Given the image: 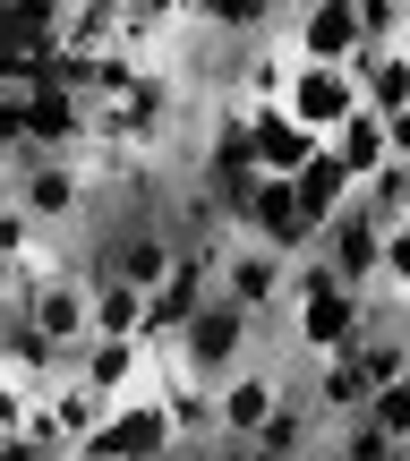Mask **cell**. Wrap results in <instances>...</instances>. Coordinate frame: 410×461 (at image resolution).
I'll return each instance as SVG.
<instances>
[{
	"label": "cell",
	"mask_w": 410,
	"mask_h": 461,
	"mask_svg": "<svg viewBox=\"0 0 410 461\" xmlns=\"http://www.w3.org/2000/svg\"><path fill=\"white\" fill-rule=\"evenodd\" d=\"M0 197L17 205L43 240H77L86 222H95V188H86L77 154H43V146H17L9 163H0Z\"/></svg>",
	"instance_id": "1"
},
{
	"label": "cell",
	"mask_w": 410,
	"mask_h": 461,
	"mask_svg": "<svg viewBox=\"0 0 410 461\" xmlns=\"http://www.w3.org/2000/svg\"><path fill=\"white\" fill-rule=\"evenodd\" d=\"M265 342H274V333H265L257 316H240L231 299H205V308L188 316V325L171 333V342H154V350H163V359L180 367V376H197L205 393H214V384H223V376H240V367L257 359Z\"/></svg>",
	"instance_id": "2"
},
{
	"label": "cell",
	"mask_w": 410,
	"mask_h": 461,
	"mask_svg": "<svg viewBox=\"0 0 410 461\" xmlns=\"http://www.w3.org/2000/svg\"><path fill=\"white\" fill-rule=\"evenodd\" d=\"M282 342L299 359H351L368 342V291L351 282H316V291H291L282 299Z\"/></svg>",
	"instance_id": "3"
},
{
	"label": "cell",
	"mask_w": 410,
	"mask_h": 461,
	"mask_svg": "<svg viewBox=\"0 0 410 461\" xmlns=\"http://www.w3.org/2000/svg\"><path fill=\"white\" fill-rule=\"evenodd\" d=\"M282 291H291V257H274L265 240H231L214 257V299H231L240 316H257L265 333H282Z\"/></svg>",
	"instance_id": "4"
},
{
	"label": "cell",
	"mask_w": 410,
	"mask_h": 461,
	"mask_svg": "<svg viewBox=\"0 0 410 461\" xmlns=\"http://www.w3.org/2000/svg\"><path fill=\"white\" fill-rule=\"evenodd\" d=\"M86 453H95V461H205V453L180 445V428H171L163 393H129V402H112Z\"/></svg>",
	"instance_id": "5"
},
{
	"label": "cell",
	"mask_w": 410,
	"mask_h": 461,
	"mask_svg": "<svg viewBox=\"0 0 410 461\" xmlns=\"http://www.w3.org/2000/svg\"><path fill=\"white\" fill-rule=\"evenodd\" d=\"M68 376L86 384L95 402H129V393H154V342H120V333H86Z\"/></svg>",
	"instance_id": "6"
},
{
	"label": "cell",
	"mask_w": 410,
	"mask_h": 461,
	"mask_svg": "<svg viewBox=\"0 0 410 461\" xmlns=\"http://www.w3.org/2000/svg\"><path fill=\"white\" fill-rule=\"evenodd\" d=\"M274 402H282V367H274V350H257L240 376L214 384V428H223V445H257Z\"/></svg>",
	"instance_id": "7"
},
{
	"label": "cell",
	"mask_w": 410,
	"mask_h": 461,
	"mask_svg": "<svg viewBox=\"0 0 410 461\" xmlns=\"http://www.w3.org/2000/svg\"><path fill=\"white\" fill-rule=\"evenodd\" d=\"M103 411H112V402H95V393H86L77 376H60V384H43V393H34V419H26V436H34V445H43V453L77 461L86 445H95Z\"/></svg>",
	"instance_id": "8"
},
{
	"label": "cell",
	"mask_w": 410,
	"mask_h": 461,
	"mask_svg": "<svg viewBox=\"0 0 410 461\" xmlns=\"http://www.w3.org/2000/svg\"><path fill=\"white\" fill-rule=\"evenodd\" d=\"M282 43H291L299 60H316V68H351L368 51V34H360V9H351V0H308V9L282 17Z\"/></svg>",
	"instance_id": "9"
},
{
	"label": "cell",
	"mask_w": 410,
	"mask_h": 461,
	"mask_svg": "<svg viewBox=\"0 0 410 461\" xmlns=\"http://www.w3.org/2000/svg\"><path fill=\"white\" fill-rule=\"evenodd\" d=\"M240 230H248V240H265L274 257H308V248H316V222L299 214L291 180H248V197H240Z\"/></svg>",
	"instance_id": "10"
},
{
	"label": "cell",
	"mask_w": 410,
	"mask_h": 461,
	"mask_svg": "<svg viewBox=\"0 0 410 461\" xmlns=\"http://www.w3.org/2000/svg\"><path fill=\"white\" fill-rule=\"evenodd\" d=\"M282 112H291L308 137H333L351 112H360V86H351V68H316V60H299V68H291V95H282Z\"/></svg>",
	"instance_id": "11"
},
{
	"label": "cell",
	"mask_w": 410,
	"mask_h": 461,
	"mask_svg": "<svg viewBox=\"0 0 410 461\" xmlns=\"http://www.w3.org/2000/svg\"><path fill=\"white\" fill-rule=\"evenodd\" d=\"M205 299H214V257H188V248H180V257H171V274L146 291V342H171V333H180Z\"/></svg>",
	"instance_id": "12"
},
{
	"label": "cell",
	"mask_w": 410,
	"mask_h": 461,
	"mask_svg": "<svg viewBox=\"0 0 410 461\" xmlns=\"http://www.w3.org/2000/svg\"><path fill=\"white\" fill-rule=\"evenodd\" d=\"M316 154H325V137H308L291 112H248V163H257V180H299Z\"/></svg>",
	"instance_id": "13"
},
{
	"label": "cell",
	"mask_w": 410,
	"mask_h": 461,
	"mask_svg": "<svg viewBox=\"0 0 410 461\" xmlns=\"http://www.w3.org/2000/svg\"><path fill=\"white\" fill-rule=\"evenodd\" d=\"M291 68H299V51L282 43H248V51H231V103L240 112H282V95H291Z\"/></svg>",
	"instance_id": "14"
},
{
	"label": "cell",
	"mask_w": 410,
	"mask_h": 461,
	"mask_svg": "<svg viewBox=\"0 0 410 461\" xmlns=\"http://www.w3.org/2000/svg\"><path fill=\"white\" fill-rule=\"evenodd\" d=\"M188 26L214 51H248V43H274L282 34V9L274 0H188Z\"/></svg>",
	"instance_id": "15"
},
{
	"label": "cell",
	"mask_w": 410,
	"mask_h": 461,
	"mask_svg": "<svg viewBox=\"0 0 410 461\" xmlns=\"http://www.w3.org/2000/svg\"><path fill=\"white\" fill-rule=\"evenodd\" d=\"M316 257H325L351 291H368V282H377V257H385V222H368L360 205H342V214L325 222V240H316Z\"/></svg>",
	"instance_id": "16"
},
{
	"label": "cell",
	"mask_w": 410,
	"mask_h": 461,
	"mask_svg": "<svg viewBox=\"0 0 410 461\" xmlns=\"http://www.w3.org/2000/svg\"><path fill=\"white\" fill-rule=\"evenodd\" d=\"M325 154L342 163V180H351V188H368L385 163H394V137H385V120H377V112H351L342 129L325 137Z\"/></svg>",
	"instance_id": "17"
},
{
	"label": "cell",
	"mask_w": 410,
	"mask_h": 461,
	"mask_svg": "<svg viewBox=\"0 0 410 461\" xmlns=\"http://www.w3.org/2000/svg\"><path fill=\"white\" fill-rule=\"evenodd\" d=\"M180 26H188V0H120V34H112V51L154 60V51H163Z\"/></svg>",
	"instance_id": "18"
},
{
	"label": "cell",
	"mask_w": 410,
	"mask_h": 461,
	"mask_svg": "<svg viewBox=\"0 0 410 461\" xmlns=\"http://www.w3.org/2000/svg\"><path fill=\"white\" fill-rule=\"evenodd\" d=\"M351 86H360V112H377V120L410 112V51H360Z\"/></svg>",
	"instance_id": "19"
},
{
	"label": "cell",
	"mask_w": 410,
	"mask_h": 461,
	"mask_svg": "<svg viewBox=\"0 0 410 461\" xmlns=\"http://www.w3.org/2000/svg\"><path fill=\"white\" fill-rule=\"evenodd\" d=\"M291 197H299V214L316 222V240H325V222L342 214V205L360 197V188L342 180V163H333V154H316V163H308V171H299V180H291Z\"/></svg>",
	"instance_id": "20"
},
{
	"label": "cell",
	"mask_w": 410,
	"mask_h": 461,
	"mask_svg": "<svg viewBox=\"0 0 410 461\" xmlns=\"http://www.w3.org/2000/svg\"><path fill=\"white\" fill-rule=\"evenodd\" d=\"M308 393H316V411H325V428H342V419H360L368 402H377L351 359H316V384H308Z\"/></svg>",
	"instance_id": "21"
},
{
	"label": "cell",
	"mask_w": 410,
	"mask_h": 461,
	"mask_svg": "<svg viewBox=\"0 0 410 461\" xmlns=\"http://www.w3.org/2000/svg\"><path fill=\"white\" fill-rule=\"evenodd\" d=\"M95 333L146 342V291H129V282H95Z\"/></svg>",
	"instance_id": "22"
},
{
	"label": "cell",
	"mask_w": 410,
	"mask_h": 461,
	"mask_svg": "<svg viewBox=\"0 0 410 461\" xmlns=\"http://www.w3.org/2000/svg\"><path fill=\"white\" fill-rule=\"evenodd\" d=\"M385 453H402V445H394V436H385L368 411H360V419H342V428L325 436V461H385Z\"/></svg>",
	"instance_id": "23"
},
{
	"label": "cell",
	"mask_w": 410,
	"mask_h": 461,
	"mask_svg": "<svg viewBox=\"0 0 410 461\" xmlns=\"http://www.w3.org/2000/svg\"><path fill=\"white\" fill-rule=\"evenodd\" d=\"M368 419H377V428L394 436V445H410V376H402V384H385V393L368 402Z\"/></svg>",
	"instance_id": "24"
},
{
	"label": "cell",
	"mask_w": 410,
	"mask_h": 461,
	"mask_svg": "<svg viewBox=\"0 0 410 461\" xmlns=\"http://www.w3.org/2000/svg\"><path fill=\"white\" fill-rule=\"evenodd\" d=\"M0 461H60V453H43L34 436H9V445H0Z\"/></svg>",
	"instance_id": "25"
},
{
	"label": "cell",
	"mask_w": 410,
	"mask_h": 461,
	"mask_svg": "<svg viewBox=\"0 0 410 461\" xmlns=\"http://www.w3.org/2000/svg\"><path fill=\"white\" fill-rule=\"evenodd\" d=\"M385 137H394V163H402V154H410V112H394V120H385Z\"/></svg>",
	"instance_id": "26"
},
{
	"label": "cell",
	"mask_w": 410,
	"mask_h": 461,
	"mask_svg": "<svg viewBox=\"0 0 410 461\" xmlns=\"http://www.w3.org/2000/svg\"><path fill=\"white\" fill-rule=\"evenodd\" d=\"M205 461H248V445H223V453H205Z\"/></svg>",
	"instance_id": "27"
},
{
	"label": "cell",
	"mask_w": 410,
	"mask_h": 461,
	"mask_svg": "<svg viewBox=\"0 0 410 461\" xmlns=\"http://www.w3.org/2000/svg\"><path fill=\"white\" fill-rule=\"evenodd\" d=\"M394 171H402V188H410V154H402V163H394Z\"/></svg>",
	"instance_id": "28"
},
{
	"label": "cell",
	"mask_w": 410,
	"mask_h": 461,
	"mask_svg": "<svg viewBox=\"0 0 410 461\" xmlns=\"http://www.w3.org/2000/svg\"><path fill=\"white\" fill-rule=\"evenodd\" d=\"M385 461H402V453H385Z\"/></svg>",
	"instance_id": "29"
},
{
	"label": "cell",
	"mask_w": 410,
	"mask_h": 461,
	"mask_svg": "<svg viewBox=\"0 0 410 461\" xmlns=\"http://www.w3.org/2000/svg\"><path fill=\"white\" fill-rule=\"evenodd\" d=\"M77 461H95V453H77Z\"/></svg>",
	"instance_id": "30"
},
{
	"label": "cell",
	"mask_w": 410,
	"mask_h": 461,
	"mask_svg": "<svg viewBox=\"0 0 410 461\" xmlns=\"http://www.w3.org/2000/svg\"><path fill=\"white\" fill-rule=\"evenodd\" d=\"M402 9H410V0H402Z\"/></svg>",
	"instance_id": "31"
}]
</instances>
